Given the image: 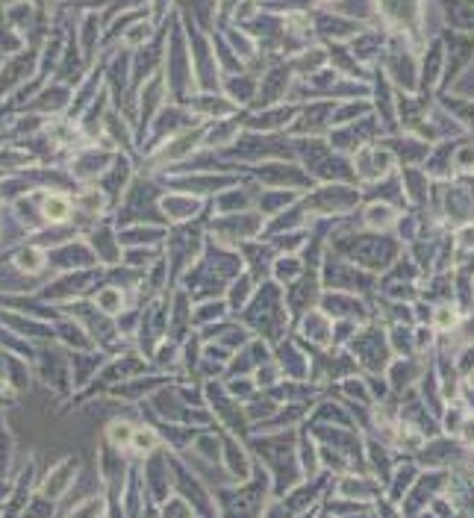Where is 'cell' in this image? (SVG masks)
<instances>
[{
	"mask_svg": "<svg viewBox=\"0 0 474 518\" xmlns=\"http://www.w3.org/2000/svg\"><path fill=\"white\" fill-rule=\"evenodd\" d=\"M106 516V501L101 495H92V498H86V501H80V504H74L65 518H104Z\"/></svg>",
	"mask_w": 474,
	"mask_h": 518,
	"instance_id": "7a4b0ae2",
	"label": "cell"
},
{
	"mask_svg": "<svg viewBox=\"0 0 474 518\" xmlns=\"http://www.w3.org/2000/svg\"><path fill=\"white\" fill-rule=\"evenodd\" d=\"M159 445L157 433L154 430H133V439H130V448L136 454H151L154 448Z\"/></svg>",
	"mask_w": 474,
	"mask_h": 518,
	"instance_id": "277c9868",
	"label": "cell"
},
{
	"mask_svg": "<svg viewBox=\"0 0 474 518\" xmlns=\"http://www.w3.org/2000/svg\"><path fill=\"white\" fill-rule=\"evenodd\" d=\"M68 212H71V204H68V198H62V195H51V198L45 201V218L53 221V224L65 221Z\"/></svg>",
	"mask_w": 474,
	"mask_h": 518,
	"instance_id": "3957f363",
	"label": "cell"
},
{
	"mask_svg": "<svg viewBox=\"0 0 474 518\" xmlns=\"http://www.w3.org/2000/svg\"><path fill=\"white\" fill-rule=\"evenodd\" d=\"M77 471H80V460L77 457H65V460H59L56 466L42 477V483H39V495H45V498H51V501H59V498H65L68 495V489L74 486V480H77Z\"/></svg>",
	"mask_w": 474,
	"mask_h": 518,
	"instance_id": "6da1fadb",
	"label": "cell"
},
{
	"mask_svg": "<svg viewBox=\"0 0 474 518\" xmlns=\"http://www.w3.org/2000/svg\"><path fill=\"white\" fill-rule=\"evenodd\" d=\"M12 498V483H3L0 480V504H6Z\"/></svg>",
	"mask_w": 474,
	"mask_h": 518,
	"instance_id": "5b68a950",
	"label": "cell"
}]
</instances>
